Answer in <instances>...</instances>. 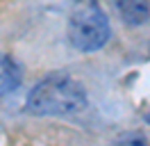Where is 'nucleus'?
Instances as JSON below:
<instances>
[{"label": "nucleus", "instance_id": "obj_3", "mask_svg": "<svg viewBox=\"0 0 150 146\" xmlns=\"http://www.w3.org/2000/svg\"><path fill=\"white\" fill-rule=\"evenodd\" d=\"M114 5L123 16V21L130 25H143L150 16L148 0H114Z\"/></svg>", "mask_w": 150, "mask_h": 146}, {"label": "nucleus", "instance_id": "obj_1", "mask_svg": "<svg viewBox=\"0 0 150 146\" xmlns=\"http://www.w3.org/2000/svg\"><path fill=\"white\" fill-rule=\"evenodd\" d=\"M30 114L34 117H66L86 107L84 84L71 73L57 71L39 80L28 94L25 103Z\"/></svg>", "mask_w": 150, "mask_h": 146}, {"label": "nucleus", "instance_id": "obj_5", "mask_svg": "<svg viewBox=\"0 0 150 146\" xmlns=\"http://www.w3.org/2000/svg\"><path fill=\"white\" fill-rule=\"evenodd\" d=\"M146 121H148V123H150V114H148V117H146Z\"/></svg>", "mask_w": 150, "mask_h": 146}, {"label": "nucleus", "instance_id": "obj_2", "mask_svg": "<svg viewBox=\"0 0 150 146\" xmlns=\"http://www.w3.org/2000/svg\"><path fill=\"white\" fill-rule=\"evenodd\" d=\"M109 34V21L98 0H80L68 18V41L82 53H96L107 44Z\"/></svg>", "mask_w": 150, "mask_h": 146}, {"label": "nucleus", "instance_id": "obj_4", "mask_svg": "<svg viewBox=\"0 0 150 146\" xmlns=\"http://www.w3.org/2000/svg\"><path fill=\"white\" fill-rule=\"evenodd\" d=\"M21 84V66L9 55L0 53V96L14 91Z\"/></svg>", "mask_w": 150, "mask_h": 146}]
</instances>
